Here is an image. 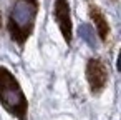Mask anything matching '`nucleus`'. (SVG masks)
<instances>
[{
	"label": "nucleus",
	"mask_w": 121,
	"mask_h": 120,
	"mask_svg": "<svg viewBox=\"0 0 121 120\" xmlns=\"http://www.w3.org/2000/svg\"><path fill=\"white\" fill-rule=\"evenodd\" d=\"M37 12H38L37 0H13L9 17V32L12 35V40L17 42L20 47L32 35Z\"/></svg>",
	"instance_id": "1"
},
{
	"label": "nucleus",
	"mask_w": 121,
	"mask_h": 120,
	"mask_svg": "<svg viewBox=\"0 0 121 120\" xmlns=\"http://www.w3.org/2000/svg\"><path fill=\"white\" fill-rule=\"evenodd\" d=\"M0 103L18 120H27V110H28L27 98L17 78L5 67H0Z\"/></svg>",
	"instance_id": "2"
},
{
	"label": "nucleus",
	"mask_w": 121,
	"mask_h": 120,
	"mask_svg": "<svg viewBox=\"0 0 121 120\" xmlns=\"http://www.w3.org/2000/svg\"><path fill=\"white\" fill-rule=\"evenodd\" d=\"M86 78H88V83H90V88L95 95H98L106 82H108V68L106 65L99 60V58H91L86 65Z\"/></svg>",
	"instance_id": "3"
},
{
	"label": "nucleus",
	"mask_w": 121,
	"mask_h": 120,
	"mask_svg": "<svg viewBox=\"0 0 121 120\" xmlns=\"http://www.w3.org/2000/svg\"><path fill=\"white\" fill-rule=\"evenodd\" d=\"M53 19L56 20L65 42L71 43V19H70V5L68 0H55L53 5Z\"/></svg>",
	"instance_id": "4"
},
{
	"label": "nucleus",
	"mask_w": 121,
	"mask_h": 120,
	"mask_svg": "<svg viewBox=\"0 0 121 120\" xmlns=\"http://www.w3.org/2000/svg\"><path fill=\"white\" fill-rule=\"evenodd\" d=\"M90 17L93 19V22L96 25V30L99 34V38L101 40H106L108 38V34H109V25H108L104 15L101 14V10L96 5H93V4H90Z\"/></svg>",
	"instance_id": "5"
},
{
	"label": "nucleus",
	"mask_w": 121,
	"mask_h": 120,
	"mask_svg": "<svg viewBox=\"0 0 121 120\" xmlns=\"http://www.w3.org/2000/svg\"><path fill=\"white\" fill-rule=\"evenodd\" d=\"M78 34L80 37L90 45V47H95L96 45V38H95V30L88 25V24H81L80 29H78Z\"/></svg>",
	"instance_id": "6"
},
{
	"label": "nucleus",
	"mask_w": 121,
	"mask_h": 120,
	"mask_svg": "<svg viewBox=\"0 0 121 120\" xmlns=\"http://www.w3.org/2000/svg\"><path fill=\"white\" fill-rule=\"evenodd\" d=\"M0 22H2V20H0Z\"/></svg>",
	"instance_id": "7"
}]
</instances>
